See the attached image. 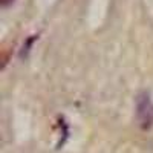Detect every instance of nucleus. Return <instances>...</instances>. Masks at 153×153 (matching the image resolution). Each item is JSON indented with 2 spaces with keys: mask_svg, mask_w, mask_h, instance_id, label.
I'll use <instances>...</instances> for the list:
<instances>
[{
  "mask_svg": "<svg viewBox=\"0 0 153 153\" xmlns=\"http://www.w3.org/2000/svg\"><path fill=\"white\" fill-rule=\"evenodd\" d=\"M138 113L141 117L144 126H150V123L153 121V107L150 104V100L149 97H144L138 104Z\"/></svg>",
  "mask_w": 153,
  "mask_h": 153,
  "instance_id": "1",
  "label": "nucleus"
}]
</instances>
